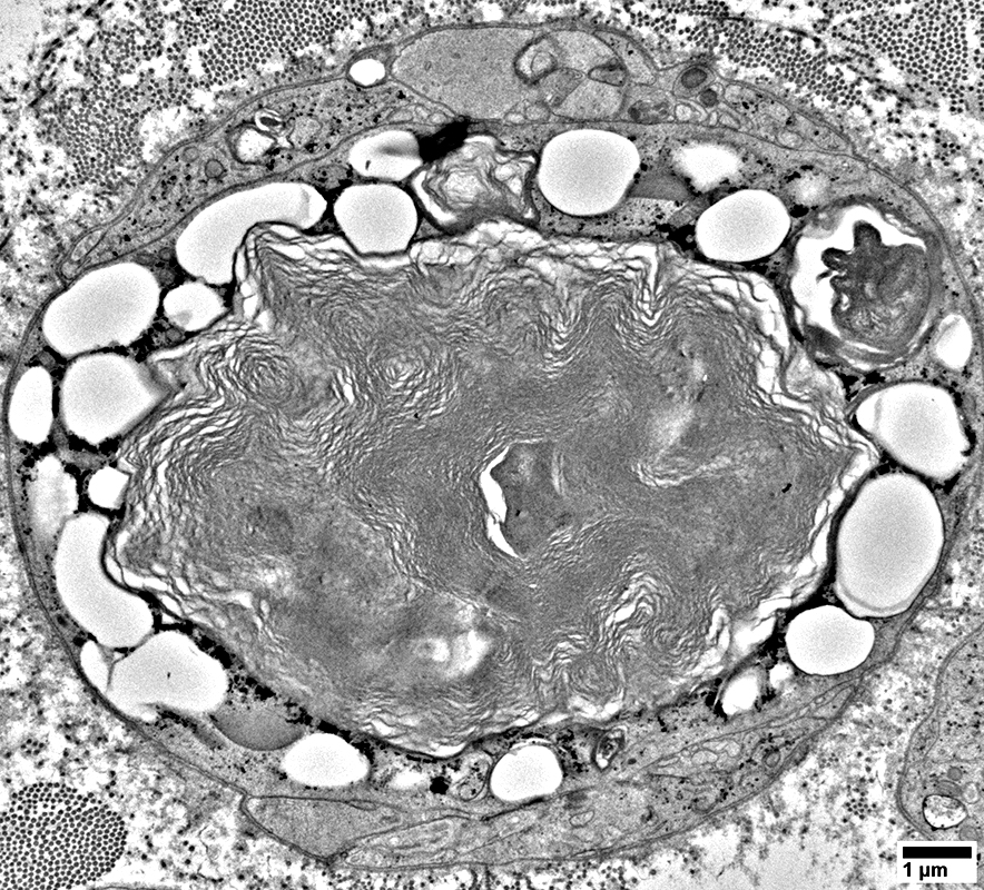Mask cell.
Returning <instances> with one entry per match:
<instances>
[{
  "label": "cell",
  "mask_w": 984,
  "mask_h": 890,
  "mask_svg": "<svg viewBox=\"0 0 984 890\" xmlns=\"http://www.w3.org/2000/svg\"><path fill=\"white\" fill-rule=\"evenodd\" d=\"M934 355L945 367L963 368L972 355L973 335L967 320L960 314H951L939 320L935 328Z\"/></svg>",
  "instance_id": "5"
},
{
  "label": "cell",
  "mask_w": 984,
  "mask_h": 890,
  "mask_svg": "<svg viewBox=\"0 0 984 890\" xmlns=\"http://www.w3.org/2000/svg\"><path fill=\"white\" fill-rule=\"evenodd\" d=\"M924 815L932 827L949 828L963 821L966 811L965 807L956 799L932 795L924 803Z\"/></svg>",
  "instance_id": "7"
},
{
  "label": "cell",
  "mask_w": 984,
  "mask_h": 890,
  "mask_svg": "<svg viewBox=\"0 0 984 890\" xmlns=\"http://www.w3.org/2000/svg\"><path fill=\"white\" fill-rule=\"evenodd\" d=\"M712 691H700L695 693L682 703L666 710L660 715L661 723L665 728L673 730L700 721H706L710 713H712Z\"/></svg>",
  "instance_id": "6"
},
{
  "label": "cell",
  "mask_w": 984,
  "mask_h": 890,
  "mask_svg": "<svg viewBox=\"0 0 984 890\" xmlns=\"http://www.w3.org/2000/svg\"><path fill=\"white\" fill-rule=\"evenodd\" d=\"M282 762L291 780L314 788H337L357 781L365 770L362 752L344 738L314 733L298 738Z\"/></svg>",
  "instance_id": "4"
},
{
  "label": "cell",
  "mask_w": 984,
  "mask_h": 890,
  "mask_svg": "<svg viewBox=\"0 0 984 890\" xmlns=\"http://www.w3.org/2000/svg\"><path fill=\"white\" fill-rule=\"evenodd\" d=\"M853 424L896 461L933 476L964 463L967 437L958 405L945 387L925 380L888 383L860 394L848 407Z\"/></svg>",
  "instance_id": "3"
},
{
  "label": "cell",
  "mask_w": 984,
  "mask_h": 890,
  "mask_svg": "<svg viewBox=\"0 0 984 890\" xmlns=\"http://www.w3.org/2000/svg\"><path fill=\"white\" fill-rule=\"evenodd\" d=\"M621 744V739L617 736H606L603 738L597 748L596 751V762L600 767H606L612 759V756L619 750Z\"/></svg>",
  "instance_id": "9"
},
{
  "label": "cell",
  "mask_w": 984,
  "mask_h": 890,
  "mask_svg": "<svg viewBox=\"0 0 984 890\" xmlns=\"http://www.w3.org/2000/svg\"><path fill=\"white\" fill-rule=\"evenodd\" d=\"M790 319L817 359L872 374L912 358L934 333L944 275L931 247L898 227L809 229L787 269Z\"/></svg>",
  "instance_id": "1"
},
{
  "label": "cell",
  "mask_w": 984,
  "mask_h": 890,
  "mask_svg": "<svg viewBox=\"0 0 984 890\" xmlns=\"http://www.w3.org/2000/svg\"><path fill=\"white\" fill-rule=\"evenodd\" d=\"M121 818L98 798L39 782L1 814V889L71 888L107 873L125 843Z\"/></svg>",
  "instance_id": "2"
},
{
  "label": "cell",
  "mask_w": 984,
  "mask_h": 890,
  "mask_svg": "<svg viewBox=\"0 0 984 890\" xmlns=\"http://www.w3.org/2000/svg\"><path fill=\"white\" fill-rule=\"evenodd\" d=\"M466 128L465 122L457 121L431 136L422 146L424 158L432 160L455 149L463 140Z\"/></svg>",
  "instance_id": "8"
}]
</instances>
